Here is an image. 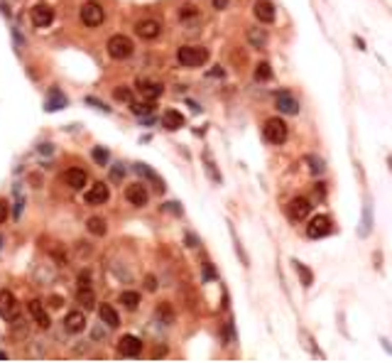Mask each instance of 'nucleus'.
Here are the masks:
<instances>
[{
    "label": "nucleus",
    "mask_w": 392,
    "mask_h": 363,
    "mask_svg": "<svg viewBox=\"0 0 392 363\" xmlns=\"http://www.w3.org/2000/svg\"><path fill=\"white\" fill-rule=\"evenodd\" d=\"M145 287L150 290V292H155V290H157V280H155L152 275H147V277H145Z\"/></svg>",
    "instance_id": "nucleus-40"
},
{
    "label": "nucleus",
    "mask_w": 392,
    "mask_h": 363,
    "mask_svg": "<svg viewBox=\"0 0 392 363\" xmlns=\"http://www.w3.org/2000/svg\"><path fill=\"white\" fill-rule=\"evenodd\" d=\"M247 42L253 49H262L267 44V30H260V27H247Z\"/></svg>",
    "instance_id": "nucleus-21"
},
{
    "label": "nucleus",
    "mask_w": 392,
    "mask_h": 363,
    "mask_svg": "<svg viewBox=\"0 0 392 363\" xmlns=\"http://www.w3.org/2000/svg\"><path fill=\"white\" fill-rule=\"evenodd\" d=\"M184 123H187L184 121V116L174 108L164 110V116H162V125H164L167 130H179V128H184Z\"/></svg>",
    "instance_id": "nucleus-19"
},
{
    "label": "nucleus",
    "mask_w": 392,
    "mask_h": 363,
    "mask_svg": "<svg viewBox=\"0 0 392 363\" xmlns=\"http://www.w3.org/2000/svg\"><path fill=\"white\" fill-rule=\"evenodd\" d=\"M120 304L133 312V309H137V304H140V295H137V292H120Z\"/></svg>",
    "instance_id": "nucleus-28"
},
{
    "label": "nucleus",
    "mask_w": 392,
    "mask_h": 363,
    "mask_svg": "<svg viewBox=\"0 0 392 363\" xmlns=\"http://www.w3.org/2000/svg\"><path fill=\"white\" fill-rule=\"evenodd\" d=\"M135 32L140 34L142 40H157L159 34H162V25L152 17H147V20H140L135 25Z\"/></svg>",
    "instance_id": "nucleus-10"
},
{
    "label": "nucleus",
    "mask_w": 392,
    "mask_h": 363,
    "mask_svg": "<svg viewBox=\"0 0 392 363\" xmlns=\"http://www.w3.org/2000/svg\"><path fill=\"white\" fill-rule=\"evenodd\" d=\"M84 199H86L89 204H106V201L111 199V189H108V184L98 182V184H93V187L84 194Z\"/></svg>",
    "instance_id": "nucleus-13"
},
{
    "label": "nucleus",
    "mask_w": 392,
    "mask_h": 363,
    "mask_svg": "<svg viewBox=\"0 0 392 363\" xmlns=\"http://www.w3.org/2000/svg\"><path fill=\"white\" fill-rule=\"evenodd\" d=\"M64 106H67V99L56 88H52L49 91V101H47V110H59V108H64Z\"/></svg>",
    "instance_id": "nucleus-26"
},
{
    "label": "nucleus",
    "mask_w": 392,
    "mask_h": 363,
    "mask_svg": "<svg viewBox=\"0 0 392 363\" xmlns=\"http://www.w3.org/2000/svg\"><path fill=\"white\" fill-rule=\"evenodd\" d=\"M98 319H101L106 327H111V329H115V327L120 324V317H118V312H115L111 304H101V307H98Z\"/></svg>",
    "instance_id": "nucleus-20"
},
{
    "label": "nucleus",
    "mask_w": 392,
    "mask_h": 363,
    "mask_svg": "<svg viewBox=\"0 0 392 363\" xmlns=\"http://www.w3.org/2000/svg\"><path fill=\"white\" fill-rule=\"evenodd\" d=\"M86 228H89V233H93V236H106L108 223H106L101 216H91V219L86 221Z\"/></svg>",
    "instance_id": "nucleus-24"
},
{
    "label": "nucleus",
    "mask_w": 392,
    "mask_h": 363,
    "mask_svg": "<svg viewBox=\"0 0 392 363\" xmlns=\"http://www.w3.org/2000/svg\"><path fill=\"white\" fill-rule=\"evenodd\" d=\"M47 302H49V307H52V309H59V307H61V304H64V299H61V297H56V295H52V297L47 299Z\"/></svg>",
    "instance_id": "nucleus-38"
},
{
    "label": "nucleus",
    "mask_w": 392,
    "mask_h": 363,
    "mask_svg": "<svg viewBox=\"0 0 392 363\" xmlns=\"http://www.w3.org/2000/svg\"><path fill=\"white\" fill-rule=\"evenodd\" d=\"M10 204L5 201V199H0V223H5L8 221V216H10V209H8Z\"/></svg>",
    "instance_id": "nucleus-36"
},
{
    "label": "nucleus",
    "mask_w": 392,
    "mask_h": 363,
    "mask_svg": "<svg viewBox=\"0 0 392 363\" xmlns=\"http://www.w3.org/2000/svg\"><path fill=\"white\" fill-rule=\"evenodd\" d=\"M292 265H294V270L299 273V280H302V285H304V287H312V282H314L312 270H309V268H304V265L299 263V260H294Z\"/></svg>",
    "instance_id": "nucleus-27"
},
{
    "label": "nucleus",
    "mask_w": 392,
    "mask_h": 363,
    "mask_svg": "<svg viewBox=\"0 0 392 363\" xmlns=\"http://www.w3.org/2000/svg\"><path fill=\"white\" fill-rule=\"evenodd\" d=\"M287 214L294 221H306V216L312 214V201L306 197H294L290 201V206H287Z\"/></svg>",
    "instance_id": "nucleus-7"
},
{
    "label": "nucleus",
    "mask_w": 392,
    "mask_h": 363,
    "mask_svg": "<svg viewBox=\"0 0 392 363\" xmlns=\"http://www.w3.org/2000/svg\"><path fill=\"white\" fill-rule=\"evenodd\" d=\"M277 110H280V113H287V116H297V113H299V103H297V99H294L292 93L280 91V93H277Z\"/></svg>",
    "instance_id": "nucleus-15"
},
{
    "label": "nucleus",
    "mask_w": 392,
    "mask_h": 363,
    "mask_svg": "<svg viewBox=\"0 0 392 363\" xmlns=\"http://www.w3.org/2000/svg\"><path fill=\"white\" fill-rule=\"evenodd\" d=\"M137 91H140L147 101H155V99H159V96H162L164 86H162V84H157V81H150V79H137Z\"/></svg>",
    "instance_id": "nucleus-14"
},
{
    "label": "nucleus",
    "mask_w": 392,
    "mask_h": 363,
    "mask_svg": "<svg viewBox=\"0 0 392 363\" xmlns=\"http://www.w3.org/2000/svg\"><path fill=\"white\" fill-rule=\"evenodd\" d=\"M370 223H373V214H370V206H365V211H363V228H360V236H368L370 233Z\"/></svg>",
    "instance_id": "nucleus-35"
},
{
    "label": "nucleus",
    "mask_w": 392,
    "mask_h": 363,
    "mask_svg": "<svg viewBox=\"0 0 392 363\" xmlns=\"http://www.w3.org/2000/svg\"><path fill=\"white\" fill-rule=\"evenodd\" d=\"M157 317L164 321V324H172V321H174V312H172V307H169L167 302H162V304L157 307Z\"/></svg>",
    "instance_id": "nucleus-30"
},
{
    "label": "nucleus",
    "mask_w": 392,
    "mask_h": 363,
    "mask_svg": "<svg viewBox=\"0 0 392 363\" xmlns=\"http://www.w3.org/2000/svg\"><path fill=\"white\" fill-rule=\"evenodd\" d=\"M27 309H30V314H32V319L42 327V329H49V314H47V309H45V304L39 302V299H32L30 304H27Z\"/></svg>",
    "instance_id": "nucleus-17"
},
{
    "label": "nucleus",
    "mask_w": 392,
    "mask_h": 363,
    "mask_svg": "<svg viewBox=\"0 0 392 363\" xmlns=\"http://www.w3.org/2000/svg\"><path fill=\"white\" fill-rule=\"evenodd\" d=\"M135 169H137V172H140V175H142V177H147V179H150V182L155 184V189H157V192H164V182H162V179H159V177H157L155 172H152V169H150V167H147V165H137V167H135Z\"/></svg>",
    "instance_id": "nucleus-25"
},
{
    "label": "nucleus",
    "mask_w": 392,
    "mask_h": 363,
    "mask_svg": "<svg viewBox=\"0 0 392 363\" xmlns=\"http://www.w3.org/2000/svg\"><path fill=\"white\" fill-rule=\"evenodd\" d=\"M164 209H167V211H172V214H177V216H179V214H181L179 204H174V201H169V204H164Z\"/></svg>",
    "instance_id": "nucleus-42"
},
{
    "label": "nucleus",
    "mask_w": 392,
    "mask_h": 363,
    "mask_svg": "<svg viewBox=\"0 0 392 363\" xmlns=\"http://www.w3.org/2000/svg\"><path fill=\"white\" fill-rule=\"evenodd\" d=\"M211 77H223V69H221V66H216V69L211 71Z\"/></svg>",
    "instance_id": "nucleus-46"
},
{
    "label": "nucleus",
    "mask_w": 392,
    "mask_h": 363,
    "mask_svg": "<svg viewBox=\"0 0 392 363\" xmlns=\"http://www.w3.org/2000/svg\"><path fill=\"white\" fill-rule=\"evenodd\" d=\"M125 175V169H123V165H115V169H113V179H120V177Z\"/></svg>",
    "instance_id": "nucleus-43"
},
{
    "label": "nucleus",
    "mask_w": 392,
    "mask_h": 363,
    "mask_svg": "<svg viewBox=\"0 0 392 363\" xmlns=\"http://www.w3.org/2000/svg\"><path fill=\"white\" fill-rule=\"evenodd\" d=\"M324 187H326V184H316V194H319L321 199H324Z\"/></svg>",
    "instance_id": "nucleus-47"
},
{
    "label": "nucleus",
    "mask_w": 392,
    "mask_h": 363,
    "mask_svg": "<svg viewBox=\"0 0 392 363\" xmlns=\"http://www.w3.org/2000/svg\"><path fill=\"white\" fill-rule=\"evenodd\" d=\"M0 243H3V241H0Z\"/></svg>",
    "instance_id": "nucleus-48"
},
{
    "label": "nucleus",
    "mask_w": 392,
    "mask_h": 363,
    "mask_svg": "<svg viewBox=\"0 0 392 363\" xmlns=\"http://www.w3.org/2000/svg\"><path fill=\"white\" fill-rule=\"evenodd\" d=\"M206 169L211 172V177H213V182H221V175L216 172V165H213L211 160H209V155H206Z\"/></svg>",
    "instance_id": "nucleus-37"
},
{
    "label": "nucleus",
    "mask_w": 392,
    "mask_h": 363,
    "mask_svg": "<svg viewBox=\"0 0 392 363\" xmlns=\"http://www.w3.org/2000/svg\"><path fill=\"white\" fill-rule=\"evenodd\" d=\"M125 199L133 206H145L147 201H150V194H147L145 184H130V187L125 189Z\"/></svg>",
    "instance_id": "nucleus-12"
},
{
    "label": "nucleus",
    "mask_w": 392,
    "mask_h": 363,
    "mask_svg": "<svg viewBox=\"0 0 392 363\" xmlns=\"http://www.w3.org/2000/svg\"><path fill=\"white\" fill-rule=\"evenodd\" d=\"M76 302L78 304H84V309H93L96 307V295H93V290H91V287H78Z\"/></svg>",
    "instance_id": "nucleus-22"
},
{
    "label": "nucleus",
    "mask_w": 392,
    "mask_h": 363,
    "mask_svg": "<svg viewBox=\"0 0 392 363\" xmlns=\"http://www.w3.org/2000/svg\"><path fill=\"white\" fill-rule=\"evenodd\" d=\"M213 10H225L228 8V0H211Z\"/></svg>",
    "instance_id": "nucleus-41"
},
{
    "label": "nucleus",
    "mask_w": 392,
    "mask_h": 363,
    "mask_svg": "<svg viewBox=\"0 0 392 363\" xmlns=\"http://www.w3.org/2000/svg\"><path fill=\"white\" fill-rule=\"evenodd\" d=\"M187 243H189L191 248H196V245H199V241H196V238H194L191 233H187Z\"/></svg>",
    "instance_id": "nucleus-45"
},
{
    "label": "nucleus",
    "mask_w": 392,
    "mask_h": 363,
    "mask_svg": "<svg viewBox=\"0 0 392 363\" xmlns=\"http://www.w3.org/2000/svg\"><path fill=\"white\" fill-rule=\"evenodd\" d=\"M255 79H258V81H270V79H272V66H270L267 62L258 64V69H255Z\"/></svg>",
    "instance_id": "nucleus-32"
},
{
    "label": "nucleus",
    "mask_w": 392,
    "mask_h": 363,
    "mask_svg": "<svg viewBox=\"0 0 392 363\" xmlns=\"http://www.w3.org/2000/svg\"><path fill=\"white\" fill-rule=\"evenodd\" d=\"M64 179H67V184L71 189H84L86 187V182H89V175L81 169V167H71V169H67V175H64Z\"/></svg>",
    "instance_id": "nucleus-18"
},
{
    "label": "nucleus",
    "mask_w": 392,
    "mask_h": 363,
    "mask_svg": "<svg viewBox=\"0 0 392 363\" xmlns=\"http://www.w3.org/2000/svg\"><path fill=\"white\" fill-rule=\"evenodd\" d=\"M86 314L84 312H78V309H74V312H69L67 317H64V329L69 331V334H81V331L86 329Z\"/></svg>",
    "instance_id": "nucleus-11"
},
{
    "label": "nucleus",
    "mask_w": 392,
    "mask_h": 363,
    "mask_svg": "<svg viewBox=\"0 0 392 363\" xmlns=\"http://www.w3.org/2000/svg\"><path fill=\"white\" fill-rule=\"evenodd\" d=\"M179 17L181 20H194V17H199V8H196V5H181Z\"/></svg>",
    "instance_id": "nucleus-34"
},
{
    "label": "nucleus",
    "mask_w": 392,
    "mask_h": 363,
    "mask_svg": "<svg viewBox=\"0 0 392 363\" xmlns=\"http://www.w3.org/2000/svg\"><path fill=\"white\" fill-rule=\"evenodd\" d=\"M130 108H133L135 116H150L155 106H152V101H147V103H130Z\"/></svg>",
    "instance_id": "nucleus-33"
},
{
    "label": "nucleus",
    "mask_w": 392,
    "mask_h": 363,
    "mask_svg": "<svg viewBox=\"0 0 392 363\" xmlns=\"http://www.w3.org/2000/svg\"><path fill=\"white\" fill-rule=\"evenodd\" d=\"M306 167H309V172H312L314 177H319V175H324L326 172V162L319 157V155H306Z\"/></svg>",
    "instance_id": "nucleus-23"
},
{
    "label": "nucleus",
    "mask_w": 392,
    "mask_h": 363,
    "mask_svg": "<svg viewBox=\"0 0 392 363\" xmlns=\"http://www.w3.org/2000/svg\"><path fill=\"white\" fill-rule=\"evenodd\" d=\"M262 135H265L267 143L282 145L287 140V123L282 121V118H267L265 128H262Z\"/></svg>",
    "instance_id": "nucleus-3"
},
{
    "label": "nucleus",
    "mask_w": 392,
    "mask_h": 363,
    "mask_svg": "<svg viewBox=\"0 0 392 363\" xmlns=\"http://www.w3.org/2000/svg\"><path fill=\"white\" fill-rule=\"evenodd\" d=\"M331 231H334V228H331V219L324 216V214L314 216V219L306 223V236H309V238H326Z\"/></svg>",
    "instance_id": "nucleus-6"
},
{
    "label": "nucleus",
    "mask_w": 392,
    "mask_h": 363,
    "mask_svg": "<svg viewBox=\"0 0 392 363\" xmlns=\"http://www.w3.org/2000/svg\"><path fill=\"white\" fill-rule=\"evenodd\" d=\"M203 275H206V277H216V270L211 268V263L203 265Z\"/></svg>",
    "instance_id": "nucleus-44"
},
{
    "label": "nucleus",
    "mask_w": 392,
    "mask_h": 363,
    "mask_svg": "<svg viewBox=\"0 0 392 363\" xmlns=\"http://www.w3.org/2000/svg\"><path fill=\"white\" fill-rule=\"evenodd\" d=\"M103 20H106V10H103L98 3H93V0L84 3V8H81V22L86 27H98V25H103Z\"/></svg>",
    "instance_id": "nucleus-5"
},
{
    "label": "nucleus",
    "mask_w": 392,
    "mask_h": 363,
    "mask_svg": "<svg viewBox=\"0 0 392 363\" xmlns=\"http://www.w3.org/2000/svg\"><path fill=\"white\" fill-rule=\"evenodd\" d=\"M52 20H54V10L49 5H34L32 8L34 27H47V25H52Z\"/></svg>",
    "instance_id": "nucleus-16"
},
{
    "label": "nucleus",
    "mask_w": 392,
    "mask_h": 363,
    "mask_svg": "<svg viewBox=\"0 0 392 363\" xmlns=\"http://www.w3.org/2000/svg\"><path fill=\"white\" fill-rule=\"evenodd\" d=\"M106 49H108V54L113 59H118V62H123V59H130L135 52V44L130 37H125V34H113L108 44H106Z\"/></svg>",
    "instance_id": "nucleus-2"
},
{
    "label": "nucleus",
    "mask_w": 392,
    "mask_h": 363,
    "mask_svg": "<svg viewBox=\"0 0 392 363\" xmlns=\"http://www.w3.org/2000/svg\"><path fill=\"white\" fill-rule=\"evenodd\" d=\"M140 351H142V341H140L137 336H133V334L120 336V341H118V353H120V356L135 358V356H140Z\"/></svg>",
    "instance_id": "nucleus-9"
},
{
    "label": "nucleus",
    "mask_w": 392,
    "mask_h": 363,
    "mask_svg": "<svg viewBox=\"0 0 392 363\" xmlns=\"http://www.w3.org/2000/svg\"><path fill=\"white\" fill-rule=\"evenodd\" d=\"M78 287H91V275L89 273H81V275H78Z\"/></svg>",
    "instance_id": "nucleus-39"
},
{
    "label": "nucleus",
    "mask_w": 392,
    "mask_h": 363,
    "mask_svg": "<svg viewBox=\"0 0 392 363\" xmlns=\"http://www.w3.org/2000/svg\"><path fill=\"white\" fill-rule=\"evenodd\" d=\"M113 96H115V101H120V103H133V91L128 86H118L113 91Z\"/></svg>",
    "instance_id": "nucleus-31"
},
{
    "label": "nucleus",
    "mask_w": 392,
    "mask_h": 363,
    "mask_svg": "<svg viewBox=\"0 0 392 363\" xmlns=\"http://www.w3.org/2000/svg\"><path fill=\"white\" fill-rule=\"evenodd\" d=\"M177 59H179L181 66H189V69L203 66L209 62V49L206 47H191V44H187V47L177 49Z\"/></svg>",
    "instance_id": "nucleus-1"
},
{
    "label": "nucleus",
    "mask_w": 392,
    "mask_h": 363,
    "mask_svg": "<svg viewBox=\"0 0 392 363\" xmlns=\"http://www.w3.org/2000/svg\"><path fill=\"white\" fill-rule=\"evenodd\" d=\"M91 157H93V162L98 167H106L108 165V160H111V152H108L106 147H93V150H91Z\"/></svg>",
    "instance_id": "nucleus-29"
},
{
    "label": "nucleus",
    "mask_w": 392,
    "mask_h": 363,
    "mask_svg": "<svg viewBox=\"0 0 392 363\" xmlns=\"http://www.w3.org/2000/svg\"><path fill=\"white\" fill-rule=\"evenodd\" d=\"M0 317L5 321H17V317H20V304H17L15 295L8 290H0Z\"/></svg>",
    "instance_id": "nucleus-4"
},
{
    "label": "nucleus",
    "mask_w": 392,
    "mask_h": 363,
    "mask_svg": "<svg viewBox=\"0 0 392 363\" xmlns=\"http://www.w3.org/2000/svg\"><path fill=\"white\" fill-rule=\"evenodd\" d=\"M253 15L258 17V22L270 25V22H275V17H277V8H275L272 0H258V3L253 5Z\"/></svg>",
    "instance_id": "nucleus-8"
}]
</instances>
